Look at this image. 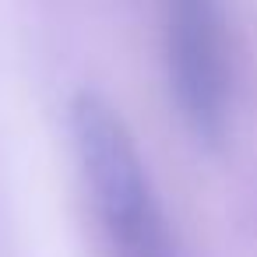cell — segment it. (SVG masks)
Returning a JSON list of instances; mask_svg holds the SVG:
<instances>
[{
	"instance_id": "cell-1",
	"label": "cell",
	"mask_w": 257,
	"mask_h": 257,
	"mask_svg": "<svg viewBox=\"0 0 257 257\" xmlns=\"http://www.w3.org/2000/svg\"><path fill=\"white\" fill-rule=\"evenodd\" d=\"M71 141L113 257H180L148 166L123 116L99 92L71 102Z\"/></svg>"
},
{
	"instance_id": "cell-2",
	"label": "cell",
	"mask_w": 257,
	"mask_h": 257,
	"mask_svg": "<svg viewBox=\"0 0 257 257\" xmlns=\"http://www.w3.org/2000/svg\"><path fill=\"white\" fill-rule=\"evenodd\" d=\"M166 60L183 123L197 141L215 145L232 102L218 0H166Z\"/></svg>"
}]
</instances>
